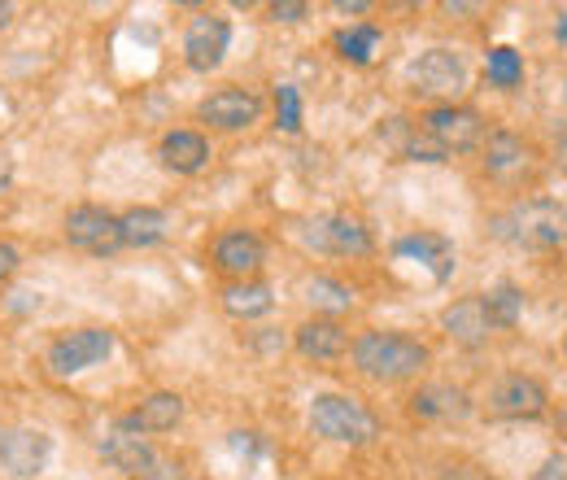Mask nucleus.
Instances as JSON below:
<instances>
[{"label": "nucleus", "mask_w": 567, "mask_h": 480, "mask_svg": "<svg viewBox=\"0 0 567 480\" xmlns=\"http://www.w3.org/2000/svg\"><path fill=\"white\" fill-rule=\"evenodd\" d=\"M485 144V119L472 105H432L420 119V136L411 144L415 162H445L454 153H467Z\"/></svg>", "instance_id": "f257e3e1"}, {"label": "nucleus", "mask_w": 567, "mask_h": 480, "mask_svg": "<svg viewBox=\"0 0 567 480\" xmlns=\"http://www.w3.org/2000/svg\"><path fill=\"white\" fill-rule=\"evenodd\" d=\"M354 367L367 380H380V385H398V380H411L427 367V345L415 337H402V333H362L354 345Z\"/></svg>", "instance_id": "f03ea898"}, {"label": "nucleus", "mask_w": 567, "mask_h": 480, "mask_svg": "<svg viewBox=\"0 0 567 480\" xmlns=\"http://www.w3.org/2000/svg\"><path fill=\"white\" fill-rule=\"evenodd\" d=\"M494 236L524 245V249H555L567 245V206L564 202H519L494 218Z\"/></svg>", "instance_id": "7ed1b4c3"}, {"label": "nucleus", "mask_w": 567, "mask_h": 480, "mask_svg": "<svg viewBox=\"0 0 567 480\" xmlns=\"http://www.w3.org/2000/svg\"><path fill=\"white\" fill-rule=\"evenodd\" d=\"M310 428L337 446H371L380 437V419L346 394H319L310 402Z\"/></svg>", "instance_id": "20e7f679"}, {"label": "nucleus", "mask_w": 567, "mask_h": 480, "mask_svg": "<svg viewBox=\"0 0 567 480\" xmlns=\"http://www.w3.org/2000/svg\"><path fill=\"white\" fill-rule=\"evenodd\" d=\"M411 88L420 96H432L441 105H454L467 88V62L458 49H427L420 53V62L411 67Z\"/></svg>", "instance_id": "39448f33"}, {"label": "nucleus", "mask_w": 567, "mask_h": 480, "mask_svg": "<svg viewBox=\"0 0 567 480\" xmlns=\"http://www.w3.org/2000/svg\"><path fill=\"white\" fill-rule=\"evenodd\" d=\"M66 241L83 254H118L123 249V227H118V214L101 206H74L66 214Z\"/></svg>", "instance_id": "423d86ee"}, {"label": "nucleus", "mask_w": 567, "mask_h": 480, "mask_svg": "<svg viewBox=\"0 0 567 480\" xmlns=\"http://www.w3.org/2000/svg\"><path fill=\"white\" fill-rule=\"evenodd\" d=\"M114 354V333L105 328H79V333H66L49 345V367L58 376H74V371H87L96 362H105Z\"/></svg>", "instance_id": "0eeeda50"}, {"label": "nucleus", "mask_w": 567, "mask_h": 480, "mask_svg": "<svg viewBox=\"0 0 567 480\" xmlns=\"http://www.w3.org/2000/svg\"><path fill=\"white\" fill-rule=\"evenodd\" d=\"M485 407L497 419H537V415H546V407H550V394H546L542 380L511 371V376H502L494 389H489V402Z\"/></svg>", "instance_id": "6e6552de"}, {"label": "nucleus", "mask_w": 567, "mask_h": 480, "mask_svg": "<svg viewBox=\"0 0 567 480\" xmlns=\"http://www.w3.org/2000/svg\"><path fill=\"white\" fill-rule=\"evenodd\" d=\"M49 455H53V441L40 428H13L0 437V472L13 480H35L44 472Z\"/></svg>", "instance_id": "1a4fd4ad"}, {"label": "nucleus", "mask_w": 567, "mask_h": 480, "mask_svg": "<svg viewBox=\"0 0 567 480\" xmlns=\"http://www.w3.org/2000/svg\"><path fill=\"white\" fill-rule=\"evenodd\" d=\"M202 123H210L218 132H245L262 119V96L249 88H218L197 105Z\"/></svg>", "instance_id": "9d476101"}, {"label": "nucleus", "mask_w": 567, "mask_h": 480, "mask_svg": "<svg viewBox=\"0 0 567 480\" xmlns=\"http://www.w3.org/2000/svg\"><path fill=\"white\" fill-rule=\"evenodd\" d=\"M441 328H445L458 345H467V349L485 345L497 333V319H494L489 297H485V293H476V297H458V302H450V306L441 310Z\"/></svg>", "instance_id": "9b49d317"}, {"label": "nucleus", "mask_w": 567, "mask_h": 480, "mask_svg": "<svg viewBox=\"0 0 567 480\" xmlns=\"http://www.w3.org/2000/svg\"><path fill=\"white\" fill-rule=\"evenodd\" d=\"M101 455L118 468V472H127V477H148L153 468H157V450H153V441L136 432L127 419H118L105 437H101Z\"/></svg>", "instance_id": "f8f14e48"}, {"label": "nucleus", "mask_w": 567, "mask_h": 480, "mask_svg": "<svg viewBox=\"0 0 567 480\" xmlns=\"http://www.w3.org/2000/svg\"><path fill=\"white\" fill-rule=\"evenodd\" d=\"M227 44H231L227 18H218V13H197V18L188 22V31H184V62L206 74V70H214L223 62Z\"/></svg>", "instance_id": "ddd939ff"}, {"label": "nucleus", "mask_w": 567, "mask_h": 480, "mask_svg": "<svg viewBox=\"0 0 567 480\" xmlns=\"http://www.w3.org/2000/svg\"><path fill=\"white\" fill-rule=\"evenodd\" d=\"M485 171L502 184H515L537 171V149L515 132H489L485 136Z\"/></svg>", "instance_id": "4468645a"}, {"label": "nucleus", "mask_w": 567, "mask_h": 480, "mask_svg": "<svg viewBox=\"0 0 567 480\" xmlns=\"http://www.w3.org/2000/svg\"><path fill=\"white\" fill-rule=\"evenodd\" d=\"M262 263H267V245L254 232H245V227L223 232L214 241V267L223 275H231V279H254V275L262 272Z\"/></svg>", "instance_id": "2eb2a0df"}, {"label": "nucleus", "mask_w": 567, "mask_h": 480, "mask_svg": "<svg viewBox=\"0 0 567 480\" xmlns=\"http://www.w3.org/2000/svg\"><path fill=\"white\" fill-rule=\"evenodd\" d=\"M310 241L323 249V254H341V258H367L371 254V232L367 223L354 214H328L319 223H310Z\"/></svg>", "instance_id": "dca6fc26"}, {"label": "nucleus", "mask_w": 567, "mask_h": 480, "mask_svg": "<svg viewBox=\"0 0 567 480\" xmlns=\"http://www.w3.org/2000/svg\"><path fill=\"white\" fill-rule=\"evenodd\" d=\"M411 415L427 419V423H454L472 415V398L458 385H420L411 394Z\"/></svg>", "instance_id": "f3484780"}, {"label": "nucleus", "mask_w": 567, "mask_h": 480, "mask_svg": "<svg viewBox=\"0 0 567 480\" xmlns=\"http://www.w3.org/2000/svg\"><path fill=\"white\" fill-rule=\"evenodd\" d=\"M393 254H398V258H411V263H420V267H427L436 284H445V279L454 275V245H450L445 236H436V232L402 236V241L393 245Z\"/></svg>", "instance_id": "a211bd4d"}, {"label": "nucleus", "mask_w": 567, "mask_h": 480, "mask_svg": "<svg viewBox=\"0 0 567 480\" xmlns=\"http://www.w3.org/2000/svg\"><path fill=\"white\" fill-rule=\"evenodd\" d=\"M297 349L306 354V358H315V362H332V358H341L346 349H350V333L337 324V319H328V315H315V319H306L301 328H297Z\"/></svg>", "instance_id": "6ab92c4d"}, {"label": "nucleus", "mask_w": 567, "mask_h": 480, "mask_svg": "<svg viewBox=\"0 0 567 480\" xmlns=\"http://www.w3.org/2000/svg\"><path fill=\"white\" fill-rule=\"evenodd\" d=\"M157 157H162V166H171L175 175H197V171L210 162V144H206L202 132H166Z\"/></svg>", "instance_id": "aec40b11"}, {"label": "nucleus", "mask_w": 567, "mask_h": 480, "mask_svg": "<svg viewBox=\"0 0 567 480\" xmlns=\"http://www.w3.org/2000/svg\"><path fill=\"white\" fill-rule=\"evenodd\" d=\"M123 419H127L136 432H144V437H148V432H171V428L184 419V398H179V394H148L141 407L132 415H123Z\"/></svg>", "instance_id": "412c9836"}, {"label": "nucleus", "mask_w": 567, "mask_h": 480, "mask_svg": "<svg viewBox=\"0 0 567 480\" xmlns=\"http://www.w3.org/2000/svg\"><path fill=\"white\" fill-rule=\"evenodd\" d=\"M271 306H276V297H271V284H262V279H236L223 288V310L231 319H258Z\"/></svg>", "instance_id": "4be33fe9"}, {"label": "nucleus", "mask_w": 567, "mask_h": 480, "mask_svg": "<svg viewBox=\"0 0 567 480\" xmlns=\"http://www.w3.org/2000/svg\"><path fill=\"white\" fill-rule=\"evenodd\" d=\"M118 227H123V245L148 249V245L166 241L171 218H166V210H157V206H136V210H127V214H118Z\"/></svg>", "instance_id": "5701e85b"}, {"label": "nucleus", "mask_w": 567, "mask_h": 480, "mask_svg": "<svg viewBox=\"0 0 567 480\" xmlns=\"http://www.w3.org/2000/svg\"><path fill=\"white\" fill-rule=\"evenodd\" d=\"M306 302L315 306V310H328V319L337 315V310H350L354 306V288L350 284H341V279H328V275H315V279H306Z\"/></svg>", "instance_id": "b1692460"}, {"label": "nucleus", "mask_w": 567, "mask_h": 480, "mask_svg": "<svg viewBox=\"0 0 567 480\" xmlns=\"http://www.w3.org/2000/svg\"><path fill=\"white\" fill-rule=\"evenodd\" d=\"M337 49H341V58H346V62L367 67V62L375 58V49H380V27L358 22V27H350V31H341V35H337Z\"/></svg>", "instance_id": "393cba45"}, {"label": "nucleus", "mask_w": 567, "mask_h": 480, "mask_svg": "<svg viewBox=\"0 0 567 480\" xmlns=\"http://www.w3.org/2000/svg\"><path fill=\"white\" fill-rule=\"evenodd\" d=\"M485 74H489V83H494V88H515V83L524 79V62H519V53H515V49L497 44L494 53H489Z\"/></svg>", "instance_id": "a878e982"}, {"label": "nucleus", "mask_w": 567, "mask_h": 480, "mask_svg": "<svg viewBox=\"0 0 567 480\" xmlns=\"http://www.w3.org/2000/svg\"><path fill=\"white\" fill-rule=\"evenodd\" d=\"M485 297H489V306H494L497 328H511V324L519 319V310H524V297H519L515 284H497L494 293H485Z\"/></svg>", "instance_id": "bb28decb"}, {"label": "nucleus", "mask_w": 567, "mask_h": 480, "mask_svg": "<svg viewBox=\"0 0 567 480\" xmlns=\"http://www.w3.org/2000/svg\"><path fill=\"white\" fill-rule=\"evenodd\" d=\"M280 127L284 132H297V127H301V101H297V88H280Z\"/></svg>", "instance_id": "cd10ccee"}, {"label": "nucleus", "mask_w": 567, "mask_h": 480, "mask_svg": "<svg viewBox=\"0 0 567 480\" xmlns=\"http://www.w3.org/2000/svg\"><path fill=\"white\" fill-rule=\"evenodd\" d=\"M436 480H494V477L485 468H476V463H445L436 472Z\"/></svg>", "instance_id": "c85d7f7f"}, {"label": "nucleus", "mask_w": 567, "mask_h": 480, "mask_svg": "<svg viewBox=\"0 0 567 480\" xmlns=\"http://www.w3.org/2000/svg\"><path fill=\"white\" fill-rule=\"evenodd\" d=\"M533 480H567V455H550V459L533 472Z\"/></svg>", "instance_id": "c756f323"}, {"label": "nucleus", "mask_w": 567, "mask_h": 480, "mask_svg": "<svg viewBox=\"0 0 567 480\" xmlns=\"http://www.w3.org/2000/svg\"><path fill=\"white\" fill-rule=\"evenodd\" d=\"M310 9L297 4V0H284V4H271V22H301Z\"/></svg>", "instance_id": "7c9ffc66"}, {"label": "nucleus", "mask_w": 567, "mask_h": 480, "mask_svg": "<svg viewBox=\"0 0 567 480\" xmlns=\"http://www.w3.org/2000/svg\"><path fill=\"white\" fill-rule=\"evenodd\" d=\"M13 272H18V249L0 241V284H4V279H9Z\"/></svg>", "instance_id": "2f4dec72"}, {"label": "nucleus", "mask_w": 567, "mask_h": 480, "mask_svg": "<svg viewBox=\"0 0 567 480\" xmlns=\"http://www.w3.org/2000/svg\"><path fill=\"white\" fill-rule=\"evenodd\" d=\"M367 0H337V13H367Z\"/></svg>", "instance_id": "473e14b6"}, {"label": "nucleus", "mask_w": 567, "mask_h": 480, "mask_svg": "<svg viewBox=\"0 0 567 480\" xmlns=\"http://www.w3.org/2000/svg\"><path fill=\"white\" fill-rule=\"evenodd\" d=\"M9 22H13V4L0 0V27H9Z\"/></svg>", "instance_id": "72a5a7b5"}, {"label": "nucleus", "mask_w": 567, "mask_h": 480, "mask_svg": "<svg viewBox=\"0 0 567 480\" xmlns=\"http://www.w3.org/2000/svg\"><path fill=\"white\" fill-rule=\"evenodd\" d=\"M555 35H559V40H567V13H564V22L555 27Z\"/></svg>", "instance_id": "f704fd0d"}, {"label": "nucleus", "mask_w": 567, "mask_h": 480, "mask_svg": "<svg viewBox=\"0 0 567 480\" xmlns=\"http://www.w3.org/2000/svg\"><path fill=\"white\" fill-rule=\"evenodd\" d=\"M559 162L567 166V140H559Z\"/></svg>", "instance_id": "c9c22d12"}, {"label": "nucleus", "mask_w": 567, "mask_h": 480, "mask_svg": "<svg viewBox=\"0 0 567 480\" xmlns=\"http://www.w3.org/2000/svg\"><path fill=\"white\" fill-rule=\"evenodd\" d=\"M564 105H567V74H564Z\"/></svg>", "instance_id": "e433bc0d"}]
</instances>
